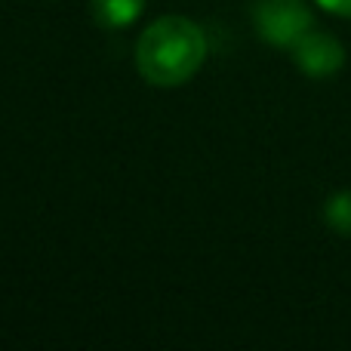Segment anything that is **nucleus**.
Segmentation results:
<instances>
[{"label": "nucleus", "instance_id": "nucleus-6", "mask_svg": "<svg viewBox=\"0 0 351 351\" xmlns=\"http://www.w3.org/2000/svg\"><path fill=\"white\" fill-rule=\"evenodd\" d=\"M317 6H324L327 12H333V16H346L351 19V0H315Z\"/></svg>", "mask_w": 351, "mask_h": 351}, {"label": "nucleus", "instance_id": "nucleus-5", "mask_svg": "<svg viewBox=\"0 0 351 351\" xmlns=\"http://www.w3.org/2000/svg\"><path fill=\"white\" fill-rule=\"evenodd\" d=\"M324 219L336 234H351V191H339L327 200Z\"/></svg>", "mask_w": 351, "mask_h": 351}, {"label": "nucleus", "instance_id": "nucleus-4", "mask_svg": "<svg viewBox=\"0 0 351 351\" xmlns=\"http://www.w3.org/2000/svg\"><path fill=\"white\" fill-rule=\"evenodd\" d=\"M145 10V0H90V12L102 28H127Z\"/></svg>", "mask_w": 351, "mask_h": 351}, {"label": "nucleus", "instance_id": "nucleus-1", "mask_svg": "<svg viewBox=\"0 0 351 351\" xmlns=\"http://www.w3.org/2000/svg\"><path fill=\"white\" fill-rule=\"evenodd\" d=\"M206 37L185 16H164L142 31L136 43V68L152 86H182L200 71Z\"/></svg>", "mask_w": 351, "mask_h": 351}, {"label": "nucleus", "instance_id": "nucleus-2", "mask_svg": "<svg viewBox=\"0 0 351 351\" xmlns=\"http://www.w3.org/2000/svg\"><path fill=\"white\" fill-rule=\"evenodd\" d=\"M256 31L271 47H296L311 28L315 19L305 0H256Z\"/></svg>", "mask_w": 351, "mask_h": 351}, {"label": "nucleus", "instance_id": "nucleus-3", "mask_svg": "<svg viewBox=\"0 0 351 351\" xmlns=\"http://www.w3.org/2000/svg\"><path fill=\"white\" fill-rule=\"evenodd\" d=\"M293 59H296V65L302 68L308 77H333L342 68V62H346V49H342V43L336 40L333 34L311 28L308 34L293 47Z\"/></svg>", "mask_w": 351, "mask_h": 351}]
</instances>
